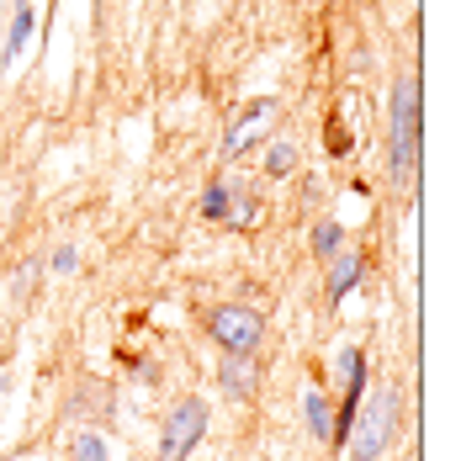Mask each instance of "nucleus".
I'll list each match as a JSON object with an SVG mask.
<instances>
[{"label": "nucleus", "mask_w": 461, "mask_h": 461, "mask_svg": "<svg viewBox=\"0 0 461 461\" xmlns=\"http://www.w3.org/2000/svg\"><path fill=\"white\" fill-rule=\"evenodd\" d=\"M387 176H393V185H414L419 176V80H398V91H393Z\"/></svg>", "instance_id": "1"}, {"label": "nucleus", "mask_w": 461, "mask_h": 461, "mask_svg": "<svg viewBox=\"0 0 461 461\" xmlns=\"http://www.w3.org/2000/svg\"><path fill=\"white\" fill-rule=\"evenodd\" d=\"M398 414H403V393L398 387H382V393H371V403L356 414L350 424V451L356 461H376L387 446H393V435H398Z\"/></svg>", "instance_id": "2"}, {"label": "nucleus", "mask_w": 461, "mask_h": 461, "mask_svg": "<svg viewBox=\"0 0 461 461\" xmlns=\"http://www.w3.org/2000/svg\"><path fill=\"white\" fill-rule=\"evenodd\" d=\"M207 334L223 345V356H255L260 339H266V319L255 308H239V303H223L207 313Z\"/></svg>", "instance_id": "3"}, {"label": "nucleus", "mask_w": 461, "mask_h": 461, "mask_svg": "<svg viewBox=\"0 0 461 461\" xmlns=\"http://www.w3.org/2000/svg\"><path fill=\"white\" fill-rule=\"evenodd\" d=\"M207 435V403L202 398H181L170 419H165V435H159V461H185L196 451V440Z\"/></svg>", "instance_id": "4"}, {"label": "nucleus", "mask_w": 461, "mask_h": 461, "mask_svg": "<svg viewBox=\"0 0 461 461\" xmlns=\"http://www.w3.org/2000/svg\"><path fill=\"white\" fill-rule=\"evenodd\" d=\"M271 117H276V101H249L244 117L233 122V133L223 139V154L233 159V154H244L255 139H266V133H271Z\"/></svg>", "instance_id": "5"}, {"label": "nucleus", "mask_w": 461, "mask_h": 461, "mask_svg": "<svg viewBox=\"0 0 461 461\" xmlns=\"http://www.w3.org/2000/svg\"><path fill=\"white\" fill-rule=\"evenodd\" d=\"M361 271H366L361 249H339V255L329 260V303H345V297H350V286L361 281Z\"/></svg>", "instance_id": "6"}, {"label": "nucleus", "mask_w": 461, "mask_h": 461, "mask_svg": "<svg viewBox=\"0 0 461 461\" xmlns=\"http://www.w3.org/2000/svg\"><path fill=\"white\" fill-rule=\"evenodd\" d=\"M218 387L229 393V398H255V361L249 356H223V366H218Z\"/></svg>", "instance_id": "7"}, {"label": "nucleus", "mask_w": 461, "mask_h": 461, "mask_svg": "<svg viewBox=\"0 0 461 461\" xmlns=\"http://www.w3.org/2000/svg\"><path fill=\"white\" fill-rule=\"evenodd\" d=\"M27 38H32V5L22 0V5H16V16H11V38H5V64H16V53L27 48Z\"/></svg>", "instance_id": "8"}, {"label": "nucleus", "mask_w": 461, "mask_h": 461, "mask_svg": "<svg viewBox=\"0 0 461 461\" xmlns=\"http://www.w3.org/2000/svg\"><path fill=\"white\" fill-rule=\"evenodd\" d=\"M361 382H366V356L345 350L339 356V387H345V398H361Z\"/></svg>", "instance_id": "9"}, {"label": "nucleus", "mask_w": 461, "mask_h": 461, "mask_svg": "<svg viewBox=\"0 0 461 461\" xmlns=\"http://www.w3.org/2000/svg\"><path fill=\"white\" fill-rule=\"evenodd\" d=\"M303 414H308V429H313L319 440H329V424H334V414H329V398H323L319 387H308V398H303Z\"/></svg>", "instance_id": "10"}, {"label": "nucleus", "mask_w": 461, "mask_h": 461, "mask_svg": "<svg viewBox=\"0 0 461 461\" xmlns=\"http://www.w3.org/2000/svg\"><path fill=\"white\" fill-rule=\"evenodd\" d=\"M202 212L212 218V223H223V218H233V191L223 181H212L207 191H202Z\"/></svg>", "instance_id": "11"}, {"label": "nucleus", "mask_w": 461, "mask_h": 461, "mask_svg": "<svg viewBox=\"0 0 461 461\" xmlns=\"http://www.w3.org/2000/svg\"><path fill=\"white\" fill-rule=\"evenodd\" d=\"M339 244H345V229H339L334 218H323L319 229H313V255H323V260H334V255H339Z\"/></svg>", "instance_id": "12"}, {"label": "nucleus", "mask_w": 461, "mask_h": 461, "mask_svg": "<svg viewBox=\"0 0 461 461\" xmlns=\"http://www.w3.org/2000/svg\"><path fill=\"white\" fill-rule=\"evenodd\" d=\"M292 170H297V149H292V143L281 139V143H271V149H266V176H292Z\"/></svg>", "instance_id": "13"}, {"label": "nucleus", "mask_w": 461, "mask_h": 461, "mask_svg": "<svg viewBox=\"0 0 461 461\" xmlns=\"http://www.w3.org/2000/svg\"><path fill=\"white\" fill-rule=\"evenodd\" d=\"M75 461H106V440L101 435H80L75 440Z\"/></svg>", "instance_id": "14"}, {"label": "nucleus", "mask_w": 461, "mask_h": 461, "mask_svg": "<svg viewBox=\"0 0 461 461\" xmlns=\"http://www.w3.org/2000/svg\"><path fill=\"white\" fill-rule=\"evenodd\" d=\"M53 271H75V249H53Z\"/></svg>", "instance_id": "15"}]
</instances>
